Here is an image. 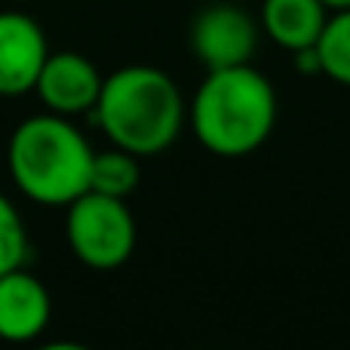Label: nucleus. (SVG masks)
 Returning <instances> with one entry per match:
<instances>
[{"label":"nucleus","mask_w":350,"mask_h":350,"mask_svg":"<svg viewBox=\"0 0 350 350\" xmlns=\"http://www.w3.org/2000/svg\"><path fill=\"white\" fill-rule=\"evenodd\" d=\"M277 90L252 65L209 71L191 102V129L215 157H249L277 126Z\"/></svg>","instance_id":"1"},{"label":"nucleus","mask_w":350,"mask_h":350,"mask_svg":"<svg viewBox=\"0 0 350 350\" xmlns=\"http://www.w3.org/2000/svg\"><path fill=\"white\" fill-rule=\"evenodd\" d=\"M92 117L114 148L135 157H154L178 139L185 98L166 71L151 65H126L105 77Z\"/></svg>","instance_id":"2"},{"label":"nucleus","mask_w":350,"mask_h":350,"mask_svg":"<svg viewBox=\"0 0 350 350\" xmlns=\"http://www.w3.org/2000/svg\"><path fill=\"white\" fill-rule=\"evenodd\" d=\"M92 148L62 114H37L16 126L6 163L16 187L40 206H68L90 191Z\"/></svg>","instance_id":"3"},{"label":"nucleus","mask_w":350,"mask_h":350,"mask_svg":"<svg viewBox=\"0 0 350 350\" xmlns=\"http://www.w3.org/2000/svg\"><path fill=\"white\" fill-rule=\"evenodd\" d=\"M65 234L71 252L96 271H114L135 252V218L120 197L83 191L68 203Z\"/></svg>","instance_id":"4"},{"label":"nucleus","mask_w":350,"mask_h":350,"mask_svg":"<svg viewBox=\"0 0 350 350\" xmlns=\"http://www.w3.org/2000/svg\"><path fill=\"white\" fill-rule=\"evenodd\" d=\"M191 49L206 71L249 65L258 49V25L237 0H218L193 18Z\"/></svg>","instance_id":"5"},{"label":"nucleus","mask_w":350,"mask_h":350,"mask_svg":"<svg viewBox=\"0 0 350 350\" xmlns=\"http://www.w3.org/2000/svg\"><path fill=\"white\" fill-rule=\"evenodd\" d=\"M105 77L80 53H49L40 68L34 92L53 114L77 117L96 108Z\"/></svg>","instance_id":"6"},{"label":"nucleus","mask_w":350,"mask_h":350,"mask_svg":"<svg viewBox=\"0 0 350 350\" xmlns=\"http://www.w3.org/2000/svg\"><path fill=\"white\" fill-rule=\"evenodd\" d=\"M46 55V34L28 12H0V96H25L34 90Z\"/></svg>","instance_id":"7"},{"label":"nucleus","mask_w":350,"mask_h":350,"mask_svg":"<svg viewBox=\"0 0 350 350\" xmlns=\"http://www.w3.org/2000/svg\"><path fill=\"white\" fill-rule=\"evenodd\" d=\"M53 317V298L46 286L25 267L0 277V338L25 345L43 335Z\"/></svg>","instance_id":"8"},{"label":"nucleus","mask_w":350,"mask_h":350,"mask_svg":"<svg viewBox=\"0 0 350 350\" xmlns=\"http://www.w3.org/2000/svg\"><path fill=\"white\" fill-rule=\"evenodd\" d=\"M326 18L329 10L320 0H265L261 3V31L289 53L317 46Z\"/></svg>","instance_id":"9"},{"label":"nucleus","mask_w":350,"mask_h":350,"mask_svg":"<svg viewBox=\"0 0 350 350\" xmlns=\"http://www.w3.org/2000/svg\"><path fill=\"white\" fill-rule=\"evenodd\" d=\"M139 157L123 148H111V151L92 154L90 166V191L108 193V197L126 200L129 193L139 187Z\"/></svg>","instance_id":"10"},{"label":"nucleus","mask_w":350,"mask_h":350,"mask_svg":"<svg viewBox=\"0 0 350 350\" xmlns=\"http://www.w3.org/2000/svg\"><path fill=\"white\" fill-rule=\"evenodd\" d=\"M314 49L320 55V71L350 90V10L329 12Z\"/></svg>","instance_id":"11"},{"label":"nucleus","mask_w":350,"mask_h":350,"mask_svg":"<svg viewBox=\"0 0 350 350\" xmlns=\"http://www.w3.org/2000/svg\"><path fill=\"white\" fill-rule=\"evenodd\" d=\"M28 255V230L18 209L0 193V277L22 267Z\"/></svg>","instance_id":"12"},{"label":"nucleus","mask_w":350,"mask_h":350,"mask_svg":"<svg viewBox=\"0 0 350 350\" xmlns=\"http://www.w3.org/2000/svg\"><path fill=\"white\" fill-rule=\"evenodd\" d=\"M323 6H326L329 12H335V10H350V0H320Z\"/></svg>","instance_id":"13"}]
</instances>
